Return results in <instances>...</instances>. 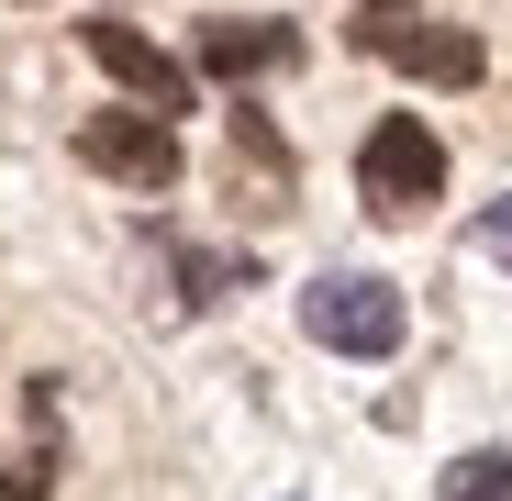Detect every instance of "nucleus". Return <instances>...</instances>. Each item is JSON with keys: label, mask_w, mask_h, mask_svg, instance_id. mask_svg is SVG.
<instances>
[{"label": "nucleus", "mask_w": 512, "mask_h": 501, "mask_svg": "<svg viewBox=\"0 0 512 501\" xmlns=\"http://www.w3.org/2000/svg\"><path fill=\"white\" fill-rule=\"evenodd\" d=\"M357 45L390 56V67H412V78H435V90H468V78L490 67L479 34H457V23H412V12H390V0H368V12H357Z\"/></svg>", "instance_id": "obj_4"}, {"label": "nucleus", "mask_w": 512, "mask_h": 501, "mask_svg": "<svg viewBox=\"0 0 512 501\" xmlns=\"http://www.w3.org/2000/svg\"><path fill=\"white\" fill-rule=\"evenodd\" d=\"M479 245H490V257H512V201H501V212L479 223Z\"/></svg>", "instance_id": "obj_9"}, {"label": "nucleus", "mask_w": 512, "mask_h": 501, "mask_svg": "<svg viewBox=\"0 0 512 501\" xmlns=\"http://www.w3.org/2000/svg\"><path fill=\"white\" fill-rule=\"evenodd\" d=\"M212 78H234V90H245V78H279L290 56H301V34L290 23H201V45H190Z\"/></svg>", "instance_id": "obj_6"}, {"label": "nucleus", "mask_w": 512, "mask_h": 501, "mask_svg": "<svg viewBox=\"0 0 512 501\" xmlns=\"http://www.w3.org/2000/svg\"><path fill=\"white\" fill-rule=\"evenodd\" d=\"M78 45H90V56L123 78V90H134V112H156V123H167V112H190V67L167 56V45H145L134 23H78Z\"/></svg>", "instance_id": "obj_5"}, {"label": "nucleus", "mask_w": 512, "mask_h": 501, "mask_svg": "<svg viewBox=\"0 0 512 501\" xmlns=\"http://www.w3.org/2000/svg\"><path fill=\"white\" fill-rule=\"evenodd\" d=\"M0 501H56V490H45V457H34V468H0Z\"/></svg>", "instance_id": "obj_8"}, {"label": "nucleus", "mask_w": 512, "mask_h": 501, "mask_svg": "<svg viewBox=\"0 0 512 501\" xmlns=\"http://www.w3.org/2000/svg\"><path fill=\"white\" fill-rule=\"evenodd\" d=\"M357 190H368V212H423L446 190V145H435V123L423 112H390V123H368V145H357Z\"/></svg>", "instance_id": "obj_2"}, {"label": "nucleus", "mask_w": 512, "mask_h": 501, "mask_svg": "<svg viewBox=\"0 0 512 501\" xmlns=\"http://www.w3.org/2000/svg\"><path fill=\"white\" fill-rule=\"evenodd\" d=\"M78 167H101V179L123 190H179V123H156V112H90L78 123Z\"/></svg>", "instance_id": "obj_3"}, {"label": "nucleus", "mask_w": 512, "mask_h": 501, "mask_svg": "<svg viewBox=\"0 0 512 501\" xmlns=\"http://www.w3.org/2000/svg\"><path fill=\"white\" fill-rule=\"evenodd\" d=\"M301 334L334 346V357H390V346H401V290L368 279V268H323V279L301 290Z\"/></svg>", "instance_id": "obj_1"}, {"label": "nucleus", "mask_w": 512, "mask_h": 501, "mask_svg": "<svg viewBox=\"0 0 512 501\" xmlns=\"http://www.w3.org/2000/svg\"><path fill=\"white\" fill-rule=\"evenodd\" d=\"M435 501H512V457H501V446H479V457H457V468L435 479Z\"/></svg>", "instance_id": "obj_7"}]
</instances>
